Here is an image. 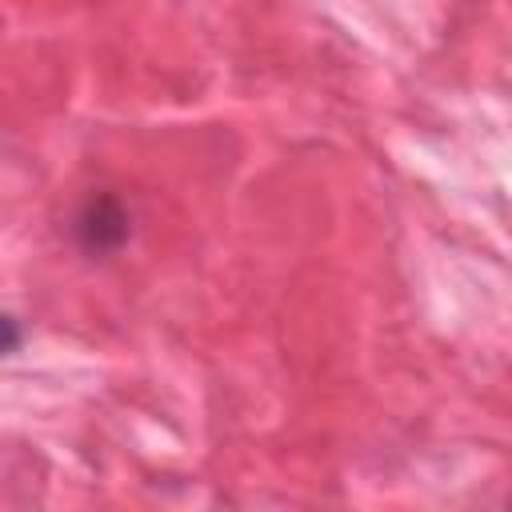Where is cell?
<instances>
[{
	"mask_svg": "<svg viewBox=\"0 0 512 512\" xmlns=\"http://www.w3.org/2000/svg\"><path fill=\"white\" fill-rule=\"evenodd\" d=\"M132 224H128V212L116 196H92L84 204V212L76 216V236L84 244V252H116L124 240H128Z\"/></svg>",
	"mask_w": 512,
	"mask_h": 512,
	"instance_id": "1",
	"label": "cell"
},
{
	"mask_svg": "<svg viewBox=\"0 0 512 512\" xmlns=\"http://www.w3.org/2000/svg\"><path fill=\"white\" fill-rule=\"evenodd\" d=\"M20 324L12 320V316H0V356H8V352H16L20 348Z\"/></svg>",
	"mask_w": 512,
	"mask_h": 512,
	"instance_id": "2",
	"label": "cell"
}]
</instances>
